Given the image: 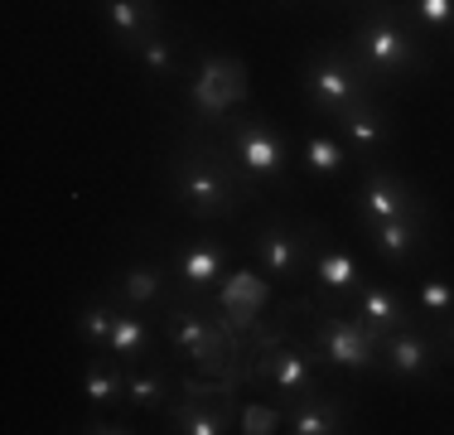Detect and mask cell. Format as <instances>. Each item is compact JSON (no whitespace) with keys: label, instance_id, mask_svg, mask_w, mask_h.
<instances>
[{"label":"cell","instance_id":"484cf974","mask_svg":"<svg viewBox=\"0 0 454 435\" xmlns=\"http://www.w3.org/2000/svg\"><path fill=\"white\" fill-rule=\"evenodd\" d=\"M112 324H116L112 290H92V296L78 304V314H73V329H78L82 348H106V339H112Z\"/></svg>","mask_w":454,"mask_h":435},{"label":"cell","instance_id":"7a4b0ae2","mask_svg":"<svg viewBox=\"0 0 454 435\" xmlns=\"http://www.w3.org/2000/svg\"><path fill=\"white\" fill-rule=\"evenodd\" d=\"M343 44L363 63L377 92L430 78L435 68V39H426V29L406 15L402 0H358V15Z\"/></svg>","mask_w":454,"mask_h":435},{"label":"cell","instance_id":"8992f818","mask_svg":"<svg viewBox=\"0 0 454 435\" xmlns=\"http://www.w3.org/2000/svg\"><path fill=\"white\" fill-rule=\"evenodd\" d=\"M247 383L252 387H266L280 407H290L295 397H305L309 387L324 383V358L319 348L309 344V334H290V339H280L276 348H266V353H256L252 363H247Z\"/></svg>","mask_w":454,"mask_h":435},{"label":"cell","instance_id":"3957f363","mask_svg":"<svg viewBox=\"0 0 454 435\" xmlns=\"http://www.w3.org/2000/svg\"><path fill=\"white\" fill-rule=\"evenodd\" d=\"M300 92H305L309 112L329 116V122H339V116H348L382 97L372 87V78L363 73V63L348 53V44H324V49L309 53L300 63Z\"/></svg>","mask_w":454,"mask_h":435},{"label":"cell","instance_id":"5b68a950","mask_svg":"<svg viewBox=\"0 0 454 435\" xmlns=\"http://www.w3.org/2000/svg\"><path fill=\"white\" fill-rule=\"evenodd\" d=\"M223 146L232 150V160L247 170V179L256 189H276L286 184L290 165H295V146L280 136V126L262 112H247V116H232L223 122Z\"/></svg>","mask_w":454,"mask_h":435},{"label":"cell","instance_id":"1f68e13d","mask_svg":"<svg viewBox=\"0 0 454 435\" xmlns=\"http://www.w3.org/2000/svg\"><path fill=\"white\" fill-rule=\"evenodd\" d=\"M276 5H295V0H276Z\"/></svg>","mask_w":454,"mask_h":435},{"label":"cell","instance_id":"5bb4252c","mask_svg":"<svg viewBox=\"0 0 454 435\" xmlns=\"http://www.w3.org/2000/svg\"><path fill=\"white\" fill-rule=\"evenodd\" d=\"M165 431H175V435H232L237 431V397L184 392L175 383V397L165 407Z\"/></svg>","mask_w":454,"mask_h":435},{"label":"cell","instance_id":"ac0fdd59","mask_svg":"<svg viewBox=\"0 0 454 435\" xmlns=\"http://www.w3.org/2000/svg\"><path fill=\"white\" fill-rule=\"evenodd\" d=\"M213 304H218V310L227 314V324L242 334L252 320H262V314H266V304H271V286H266L262 271L237 266V271H227V276L218 281V290H213Z\"/></svg>","mask_w":454,"mask_h":435},{"label":"cell","instance_id":"ba28073f","mask_svg":"<svg viewBox=\"0 0 454 435\" xmlns=\"http://www.w3.org/2000/svg\"><path fill=\"white\" fill-rule=\"evenodd\" d=\"M445 363L450 353L426 320H411L382 339V377H392L402 387H430L445 373Z\"/></svg>","mask_w":454,"mask_h":435},{"label":"cell","instance_id":"4dcf8cb0","mask_svg":"<svg viewBox=\"0 0 454 435\" xmlns=\"http://www.w3.org/2000/svg\"><path fill=\"white\" fill-rule=\"evenodd\" d=\"M430 329L440 334V344H445V353H450V363H454V314H445V320L430 324Z\"/></svg>","mask_w":454,"mask_h":435},{"label":"cell","instance_id":"f546056e","mask_svg":"<svg viewBox=\"0 0 454 435\" xmlns=\"http://www.w3.org/2000/svg\"><path fill=\"white\" fill-rule=\"evenodd\" d=\"M73 431H82V435H131L136 426H131V416H88Z\"/></svg>","mask_w":454,"mask_h":435},{"label":"cell","instance_id":"4316f807","mask_svg":"<svg viewBox=\"0 0 454 435\" xmlns=\"http://www.w3.org/2000/svg\"><path fill=\"white\" fill-rule=\"evenodd\" d=\"M411 310H416V320L426 324H440L445 314H454V281L450 276H435V271H426V276L411 286Z\"/></svg>","mask_w":454,"mask_h":435},{"label":"cell","instance_id":"277c9868","mask_svg":"<svg viewBox=\"0 0 454 435\" xmlns=\"http://www.w3.org/2000/svg\"><path fill=\"white\" fill-rule=\"evenodd\" d=\"M309 344L319 348L324 358V373H348V377H372L382 373V339L372 334V324H363L353 310H343V304H315V314H309L305 324Z\"/></svg>","mask_w":454,"mask_h":435},{"label":"cell","instance_id":"7c38bea8","mask_svg":"<svg viewBox=\"0 0 454 435\" xmlns=\"http://www.w3.org/2000/svg\"><path fill=\"white\" fill-rule=\"evenodd\" d=\"M106 290L116 296V304H131V310H145V314H160L165 304L179 300V286H175V271H169V257H131L112 281Z\"/></svg>","mask_w":454,"mask_h":435},{"label":"cell","instance_id":"d6986e66","mask_svg":"<svg viewBox=\"0 0 454 435\" xmlns=\"http://www.w3.org/2000/svg\"><path fill=\"white\" fill-rule=\"evenodd\" d=\"M97 20L106 25V35H112V44L121 53L131 49V44H140L145 35L169 29L160 0H97Z\"/></svg>","mask_w":454,"mask_h":435},{"label":"cell","instance_id":"52a82bcc","mask_svg":"<svg viewBox=\"0 0 454 435\" xmlns=\"http://www.w3.org/2000/svg\"><path fill=\"white\" fill-rule=\"evenodd\" d=\"M184 102L199 116V126H218L232 122V112L247 107V68L227 53H199L189 73H184Z\"/></svg>","mask_w":454,"mask_h":435},{"label":"cell","instance_id":"30bf717a","mask_svg":"<svg viewBox=\"0 0 454 435\" xmlns=\"http://www.w3.org/2000/svg\"><path fill=\"white\" fill-rule=\"evenodd\" d=\"M305 227H309V281H315V296L324 304H343V310H348L353 290L367 281L363 261L353 257L339 237H329L324 223H305Z\"/></svg>","mask_w":454,"mask_h":435},{"label":"cell","instance_id":"d4e9b609","mask_svg":"<svg viewBox=\"0 0 454 435\" xmlns=\"http://www.w3.org/2000/svg\"><path fill=\"white\" fill-rule=\"evenodd\" d=\"M131 59L140 63V73H145L150 83H169V78H179L184 73V53H179V44L169 29H160V35H145L140 44H131Z\"/></svg>","mask_w":454,"mask_h":435},{"label":"cell","instance_id":"cb8c5ba5","mask_svg":"<svg viewBox=\"0 0 454 435\" xmlns=\"http://www.w3.org/2000/svg\"><path fill=\"white\" fill-rule=\"evenodd\" d=\"M295 155H300V165L315 174V179H339V174L353 165V150L343 146L339 130H309V136H300Z\"/></svg>","mask_w":454,"mask_h":435},{"label":"cell","instance_id":"9c48e42d","mask_svg":"<svg viewBox=\"0 0 454 435\" xmlns=\"http://www.w3.org/2000/svg\"><path fill=\"white\" fill-rule=\"evenodd\" d=\"M353 218H358V227L392 223V218H430V203L396 170H387L382 160H367L358 189H353Z\"/></svg>","mask_w":454,"mask_h":435},{"label":"cell","instance_id":"f1b7e54d","mask_svg":"<svg viewBox=\"0 0 454 435\" xmlns=\"http://www.w3.org/2000/svg\"><path fill=\"white\" fill-rule=\"evenodd\" d=\"M237 431L242 435H276L286 431V407L271 397V401H247L237 407Z\"/></svg>","mask_w":454,"mask_h":435},{"label":"cell","instance_id":"7402d4cb","mask_svg":"<svg viewBox=\"0 0 454 435\" xmlns=\"http://www.w3.org/2000/svg\"><path fill=\"white\" fill-rule=\"evenodd\" d=\"M82 397H88V416H116L126 407V363L106 348H92L88 368H82Z\"/></svg>","mask_w":454,"mask_h":435},{"label":"cell","instance_id":"603a6c76","mask_svg":"<svg viewBox=\"0 0 454 435\" xmlns=\"http://www.w3.org/2000/svg\"><path fill=\"white\" fill-rule=\"evenodd\" d=\"M116 300V296H112ZM155 314H140L131 304H116V324H112V339H106V353H116L126 368L155 358Z\"/></svg>","mask_w":454,"mask_h":435},{"label":"cell","instance_id":"2e32d148","mask_svg":"<svg viewBox=\"0 0 454 435\" xmlns=\"http://www.w3.org/2000/svg\"><path fill=\"white\" fill-rule=\"evenodd\" d=\"M363 233L387 271H406L430 257V218H392V223H372Z\"/></svg>","mask_w":454,"mask_h":435},{"label":"cell","instance_id":"4fadbf2b","mask_svg":"<svg viewBox=\"0 0 454 435\" xmlns=\"http://www.w3.org/2000/svg\"><path fill=\"white\" fill-rule=\"evenodd\" d=\"M227 242L218 237H184V242L169 252V271H175L179 300H208L218 290V281L227 276Z\"/></svg>","mask_w":454,"mask_h":435},{"label":"cell","instance_id":"44dd1931","mask_svg":"<svg viewBox=\"0 0 454 435\" xmlns=\"http://www.w3.org/2000/svg\"><path fill=\"white\" fill-rule=\"evenodd\" d=\"M175 383L179 377L169 373L165 358H145V363H131L126 368V411L131 416H165L169 397H175Z\"/></svg>","mask_w":454,"mask_h":435},{"label":"cell","instance_id":"83f0119b","mask_svg":"<svg viewBox=\"0 0 454 435\" xmlns=\"http://www.w3.org/2000/svg\"><path fill=\"white\" fill-rule=\"evenodd\" d=\"M406 15L426 29V39L454 44V0H402Z\"/></svg>","mask_w":454,"mask_h":435},{"label":"cell","instance_id":"ffe728a7","mask_svg":"<svg viewBox=\"0 0 454 435\" xmlns=\"http://www.w3.org/2000/svg\"><path fill=\"white\" fill-rule=\"evenodd\" d=\"M348 310L358 314L363 324H372L377 339H387L392 329H402V324L416 320V310H411V300L402 296V290L392 286V281H363L358 290H353Z\"/></svg>","mask_w":454,"mask_h":435},{"label":"cell","instance_id":"8fae6325","mask_svg":"<svg viewBox=\"0 0 454 435\" xmlns=\"http://www.w3.org/2000/svg\"><path fill=\"white\" fill-rule=\"evenodd\" d=\"M252 257H256V266H262L271 281L295 286L300 276H309V227L271 213L262 227H256V237H252Z\"/></svg>","mask_w":454,"mask_h":435},{"label":"cell","instance_id":"9a60e30c","mask_svg":"<svg viewBox=\"0 0 454 435\" xmlns=\"http://www.w3.org/2000/svg\"><path fill=\"white\" fill-rule=\"evenodd\" d=\"M286 431L290 435H343V431H353V407L343 392L319 383L286 407Z\"/></svg>","mask_w":454,"mask_h":435},{"label":"cell","instance_id":"6da1fadb","mask_svg":"<svg viewBox=\"0 0 454 435\" xmlns=\"http://www.w3.org/2000/svg\"><path fill=\"white\" fill-rule=\"evenodd\" d=\"M165 189L189 218L199 223H223L237 218L247 203L256 199V184L247 179V170L232 160V150L223 146V136H203L189 130L169 146L165 155Z\"/></svg>","mask_w":454,"mask_h":435},{"label":"cell","instance_id":"e0dca14e","mask_svg":"<svg viewBox=\"0 0 454 435\" xmlns=\"http://www.w3.org/2000/svg\"><path fill=\"white\" fill-rule=\"evenodd\" d=\"M333 130H339L343 146L353 150V160H363V165H367V160H382L387 150L396 146V122L387 116L382 97L367 102V107H358V112H348V116H339Z\"/></svg>","mask_w":454,"mask_h":435}]
</instances>
